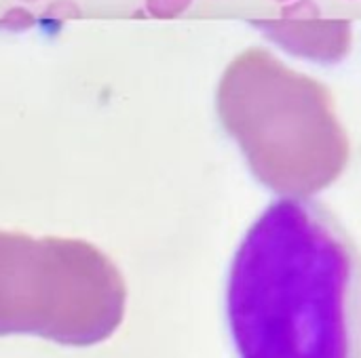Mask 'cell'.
<instances>
[{"instance_id": "cell-2", "label": "cell", "mask_w": 361, "mask_h": 358, "mask_svg": "<svg viewBox=\"0 0 361 358\" xmlns=\"http://www.w3.org/2000/svg\"><path fill=\"white\" fill-rule=\"evenodd\" d=\"M163 6H173V8H182L184 4H188V0H161Z\"/></svg>"}, {"instance_id": "cell-1", "label": "cell", "mask_w": 361, "mask_h": 358, "mask_svg": "<svg viewBox=\"0 0 361 358\" xmlns=\"http://www.w3.org/2000/svg\"><path fill=\"white\" fill-rule=\"evenodd\" d=\"M224 323L235 358H361V251L330 207L262 209L228 264Z\"/></svg>"}]
</instances>
